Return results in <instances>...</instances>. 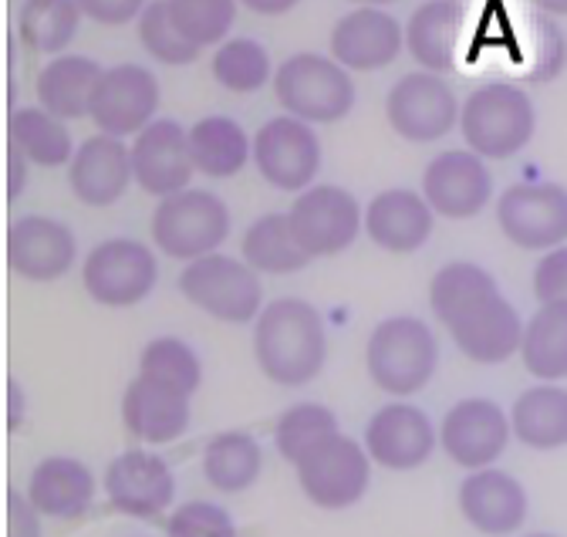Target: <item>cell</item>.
I'll return each mask as SVG.
<instances>
[{
	"label": "cell",
	"mask_w": 567,
	"mask_h": 537,
	"mask_svg": "<svg viewBox=\"0 0 567 537\" xmlns=\"http://www.w3.org/2000/svg\"><path fill=\"white\" fill-rule=\"evenodd\" d=\"M254 362L280 389H301L328 365V328L305 298H277L254 321Z\"/></svg>",
	"instance_id": "cell-1"
},
{
	"label": "cell",
	"mask_w": 567,
	"mask_h": 537,
	"mask_svg": "<svg viewBox=\"0 0 567 537\" xmlns=\"http://www.w3.org/2000/svg\"><path fill=\"white\" fill-rule=\"evenodd\" d=\"M365 369L375 389L392 399H409L433 382L440 369L436 331L415 314L382 318L365 342Z\"/></svg>",
	"instance_id": "cell-2"
},
{
	"label": "cell",
	"mask_w": 567,
	"mask_h": 537,
	"mask_svg": "<svg viewBox=\"0 0 567 537\" xmlns=\"http://www.w3.org/2000/svg\"><path fill=\"white\" fill-rule=\"evenodd\" d=\"M537 128L534 102L511 82H489L476 89L460 109V132L466 149L483 159H514L527 149Z\"/></svg>",
	"instance_id": "cell-3"
},
{
	"label": "cell",
	"mask_w": 567,
	"mask_h": 537,
	"mask_svg": "<svg viewBox=\"0 0 567 537\" xmlns=\"http://www.w3.org/2000/svg\"><path fill=\"white\" fill-rule=\"evenodd\" d=\"M274 99L280 109L308 122V125H334L354 109V79L344 64H338L331 54L301 51L280 61L274 72Z\"/></svg>",
	"instance_id": "cell-4"
},
{
	"label": "cell",
	"mask_w": 567,
	"mask_h": 537,
	"mask_svg": "<svg viewBox=\"0 0 567 537\" xmlns=\"http://www.w3.org/2000/svg\"><path fill=\"white\" fill-rule=\"evenodd\" d=\"M176 285L193 308L224 324H250L264 311L260 275L244 257H230L224 250L186 264Z\"/></svg>",
	"instance_id": "cell-5"
},
{
	"label": "cell",
	"mask_w": 567,
	"mask_h": 537,
	"mask_svg": "<svg viewBox=\"0 0 567 537\" xmlns=\"http://www.w3.org/2000/svg\"><path fill=\"white\" fill-rule=\"evenodd\" d=\"M230 210L209 189H183L156 204L150 220L153 244L183 264H193L206 254H217L230 237Z\"/></svg>",
	"instance_id": "cell-6"
},
{
	"label": "cell",
	"mask_w": 567,
	"mask_h": 537,
	"mask_svg": "<svg viewBox=\"0 0 567 537\" xmlns=\"http://www.w3.org/2000/svg\"><path fill=\"white\" fill-rule=\"evenodd\" d=\"M372 456L362 440L334 433L295 463L298 487L318 510H348L372 487Z\"/></svg>",
	"instance_id": "cell-7"
},
{
	"label": "cell",
	"mask_w": 567,
	"mask_h": 537,
	"mask_svg": "<svg viewBox=\"0 0 567 537\" xmlns=\"http://www.w3.org/2000/svg\"><path fill=\"white\" fill-rule=\"evenodd\" d=\"M82 285L102 308H135L159 285V260L135 237H109L82 260Z\"/></svg>",
	"instance_id": "cell-8"
},
{
	"label": "cell",
	"mask_w": 567,
	"mask_h": 537,
	"mask_svg": "<svg viewBox=\"0 0 567 537\" xmlns=\"http://www.w3.org/2000/svg\"><path fill=\"white\" fill-rule=\"evenodd\" d=\"M288 220L301 250L311 260L344 254L365 230L362 204L354 199V193L334 183H315L305 193H298L288 210Z\"/></svg>",
	"instance_id": "cell-9"
},
{
	"label": "cell",
	"mask_w": 567,
	"mask_h": 537,
	"mask_svg": "<svg viewBox=\"0 0 567 537\" xmlns=\"http://www.w3.org/2000/svg\"><path fill=\"white\" fill-rule=\"evenodd\" d=\"M102 490L112 510L135 517V520H156L173 510L176 500V474L150 446H135L109 459Z\"/></svg>",
	"instance_id": "cell-10"
},
{
	"label": "cell",
	"mask_w": 567,
	"mask_h": 537,
	"mask_svg": "<svg viewBox=\"0 0 567 537\" xmlns=\"http://www.w3.org/2000/svg\"><path fill=\"white\" fill-rule=\"evenodd\" d=\"M514 440L511 413H504L501 402L486 395H466L446 410L440 423V450L463 466L466 474L473 469L496 466Z\"/></svg>",
	"instance_id": "cell-11"
},
{
	"label": "cell",
	"mask_w": 567,
	"mask_h": 537,
	"mask_svg": "<svg viewBox=\"0 0 567 537\" xmlns=\"http://www.w3.org/2000/svg\"><path fill=\"white\" fill-rule=\"evenodd\" d=\"M496 224L520 250H554L567 244V186L514 183L496 199Z\"/></svg>",
	"instance_id": "cell-12"
},
{
	"label": "cell",
	"mask_w": 567,
	"mask_h": 537,
	"mask_svg": "<svg viewBox=\"0 0 567 537\" xmlns=\"http://www.w3.org/2000/svg\"><path fill=\"white\" fill-rule=\"evenodd\" d=\"M460 109L456 92L433 72L402 75L385 99V118L405 143H440L460 125Z\"/></svg>",
	"instance_id": "cell-13"
},
{
	"label": "cell",
	"mask_w": 567,
	"mask_h": 537,
	"mask_svg": "<svg viewBox=\"0 0 567 537\" xmlns=\"http://www.w3.org/2000/svg\"><path fill=\"white\" fill-rule=\"evenodd\" d=\"M362 443L375 466L392 469V474H409V469L430 463V456L440 450V426L415 402L395 399L372 413Z\"/></svg>",
	"instance_id": "cell-14"
},
{
	"label": "cell",
	"mask_w": 567,
	"mask_h": 537,
	"mask_svg": "<svg viewBox=\"0 0 567 537\" xmlns=\"http://www.w3.org/2000/svg\"><path fill=\"white\" fill-rule=\"evenodd\" d=\"M254 166L274 189L305 193L321 169V143L315 128L295 115L267 118L254 132Z\"/></svg>",
	"instance_id": "cell-15"
},
{
	"label": "cell",
	"mask_w": 567,
	"mask_h": 537,
	"mask_svg": "<svg viewBox=\"0 0 567 537\" xmlns=\"http://www.w3.org/2000/svg\"><path fill=\"white\" fill-rule=\"evenodd\" d=\"M159 109V82L150 69L142 64H112L102 72L95 95H92V112L89 118L95 122L99 132L115 140L138 136L142 128L156 122Z\"/></svg>",
	"instance_id": "cell-16"
},
{
	"label": "cell",
	"mask_w": 567,
	"mask_h": 537,
	"mask_svg": "<svg viewBox=\"0 0 567 537\" xmlns=\"http://www.w3.org/2000/svg\"><path fill=\"white\" fill-rule=\"evenodd\" d=\"M422 196L443 220H473L493 199V176L483 156L470 149H446L422 173Z\"/></svg>",
	"instance_id": "cell-17"
},
{
	"label": "cell",
	"mask_w": 567,
	"mask_h": 537,
	"mask_svg": "<svg viewBox=\"0 0 567 537\" xmlns=\"http://www.w3.org/2000/svg\"><path fill=\"white\" fill-rule=\"evenodd\" d=\"M4 250L11 271L31 285L61 281L79 260V240L71 234V227L44 214L18 217L8 227Z\"/></svg>",
	"instance_id": "cell-18"
},
{
	"label": "cell",
	"mask_w": 567,
	"mask_h": 537,
	"mask_svg": "<svg viewBox=\"0 0 567 537\" xmlns=\"http://www.w3.org/2000/svg\"><path fill=\"white\" fill-rule=\"evenodd\" d=\"M456 504L463 520L486 537H511L527 524L530 497L527 487L501 466L473 469L460 481Z\"/></svg>",
	"instance_id": "cell-19"
},
{
	"label": "cell",
	"mask_w": 567,
	"mask_h": 537,
	"mask_svg": "<svg viewBox=\"0 0 567 537\" xmlns=\"http://www.w3.org/2000/svg\"><path fill=\"white\" fill-rule=\"evenodd\" d=\"M128 149L132 176L142 193L166 199L189 189V179L196 173L189 153V128H183L176 118H156L138 132Z\"/></svg>",
	"instance_id": "cell-20"
},
{
	"label": "cell",
	"mask_w": 567,
	"mask_h": 537,
	"mask_svg": "<svg viewBox=\"0 0 567 537\" xmlns=\"http://www.w3.org/2000/svg\"><path fill=\"white\" fill-rule=\"evenodd\" d=\"M524 318L520 311L496 291L446 324L453 345L476 365H504L520 355L524 345Z\"/></svg>",
	"instance_id": "cell-21"
},
{
	"label": "cell",
	"mask_w": 567,
	"mask_h": 537,
	"mask_svg": "<svg viewBox=\"0 0 567 537\" xmlns=\"http://www.w3.org/2000/svg\"><path fill=\"white\" fill-rule=\"evenodd\" d=\"M193 423V395L135 375L122 392V426L132 440L146 446L176 443Z\"/></svg>",
	"instance_id": "cell-22"
},
{
	"label": "cell",
	"mask_w": 567,
	"mask_h": 537,
	"mask_svg": "<svg viewBox=\"0 0 567 537\" xmlns=\"http://www.w3.org/2000/svg\"><path fill=\"white\" fill-rule=\"evenodd\" d=\"M328 44L348 72H382L405 48V28L382 8H354L338 18Z\"/></svg>",
	"instance_id": "cell-23"
},
{
	"label": "cell",
	"mask_w": 567,
	"mask_h": 537,
	"mask_svg": "<svg viewBox=\"0 0 567 537\" xmlns=\"http://www.w3.org/2000/svg\"><path fill=\"white\" fill-rule=\"evenodd\" d=\"M28 500L38 507L41 517L51 520H79L92 510L99 481L92 466L79 456H44L31 466L28 484H24Z\"/></svg>",
	"instance_id": "cell-24"
},
{
	"label": "cell",
	"mask_w": 567,
	"mask_h": 537,
	"mask_svg": "<svg viewBox=\"0 0 567 537\" xmlns=\"http://www.w3.org/2000/svg\"><path fill=\"white\" fill-rule=\"evenodd\" d=\"M135 183L132 176V149L115 140V136H89L79 149L75 159L68 166V186L75 193L79 204L85 207H112L125 196V189Z\"/></svg>",
	"instance_id": "cell-25"
},
{
	"label": "cell",
	"mask_w": 567,
	"mask_h": 537,
	"mask_svg": "<svg viewBox=\"0 0 567 537\" xmlns=\"http://www.w3.org/2000/svg\"><path fill=\"white\" fill-rule=\"evenodd\" d=\"M436 214L425 196L405 186L382 189L365 207V237L389 254H415L433 237Z\"/></svg>",
	"instance_id": "cell-26"
},
{
	"label": "cell",
	"mask_w": 567,
	"mask_h": 537,
	"mask_svg": "<svg viewBox=\"0 0 567 537\" xmlns=\"http://www.w3.org/2000/svg\"><path fill=\"white\" fill-rule=\"evenodd\" d=\"M466 24V8L460 0H425L405 24V51L422 72L446 75L456 69V51Z\"/></svg>",
	"instance_id": "cell-27"
},
{
	"label": "cell",
	"mask_w": 567,
	"mask_h": 537,
	"mask_svg": "<svg viewBox=\"0 0 567 537\" xmlns=\"http://www.w3.org/2000/svg\"><path fill=\"white\" fill-rule=\"evenodd\" d=\"M102 64L85 54H58L38 75V105L61 122L89 118L92 95L102 79Z\"/></svg>",
	"instance_id": "cell-28"
},
{
	"label": "cell",
	"mask_w": 567,
	"mask_h": 537,
	"mask_svg": "<svg viewBox=\"0 0 567 537\" xmlns=\"http://www.w3.org/2000/svg\"><path fill=\"white\" fill-rule=\"evenodd\" d=\"M514 440L527 450L550 453L567 446V389L560 382H537L511 406Z\"/></svg>",
	"instance_id": "cell-29"
},
{
	"label": "cell",
	"mask_w": 567,
	"mask_h": 537,
	"mask_svg": "<svg viewBox=\"0 0 567 537\" xmlns=\"http://www.w3.org/2000/svg\"><path fill=\"white\" fill-rule=\"evenodd\" d=\"M189 153L199 176L230 179L254 159V140L230 115H206L189 125Z\"/></svg>",
	"instance_id": "cell-30"
},
{
	"label": "cell",
	"mask_w": 567,
	"mask_h": 537,
	"mask_svg": "<svg viewBox=\"0 0 567 537\" xmlns=\"http://www.w3.org/2000/svg\"><path fill=\"white\" fill-rule=\"evenodd\" d=\"M203 477L213 490L220 494H244L264 474V450L244 430H224L209 436L203 446Z\"/></svg>",
	"instance_id": "cell-31"
},
{
	"label": "cell",
	"mask_w": 567,
	"mask_h": 537,
	"mask_svg": "<svg viewBox=\"0 0 567 537\" xmlns=\"http://www.w3.org/2000/svg\"><path fill=\"white\" fill-rule=\"evenodd\" d=\"M8 146L21 149L28 163L41 169L71 166L79 149L71 143L68 125L41 105H24L8 115Z\"/></svg>",
	"instance_id": "cell-32"
},
{
	"label": "cell",
	"mask_w": 567,
	"mask_h": 537,
	"mask_svg": "<svg viewBox=\"0 0 567 537\" xmlns=\"http://www.w3.org/2000/svg\"><path fill=\"white\" fill-rule=\"evenodd\" d=\"M240 257L254 267L257 275H298L311 264V257L301 250L288 214H264L257 217L240 240Z\"/></svg>",
	"instance_id": "cell-33"
},
{
	"label": "cell",
	"mask_w": 567,
	"mask_h": 537,
	"mask_svg": "<svg viewBox=\"0 0 567 537\" xmlns=\"http://www.w3.org/2000/svg\"><path fill=\"white\" fill-rule=\"evenodd\" d=\"M520 362L537 382H564L567 379V304H540L527 328Z\"/></svg>",
	"instance_id": "cell-34"
},
{
	"label": "cell",
	"mask_w": 567,
	"mask_h": 537,
	"mask_svg": "<svg viewBox=\"0 0 567 537\" xmlns=\"http://www.w3.org/2000/svg\"><path fill=\"white\" fill-rule=\"evenodd\" d=\"M79 0H24L18 11V38L34 54H64L82 24Z\"/></svg>",
	"instance_id": "cell-35"
},
{
	"label": "cell",
	"mask_w": 567,
	"mask_h": 537,
	"mask_svg": "<svg viewBox=\"0 0 567 537\" xmlns=\"http://www.w3.org/2000/svg\"><path fill=\"white\" fill-rule=\"evenodd\" d=\"M496 291L501 288H496V278L486 271V267H480L473 260H450L430 281V308L446 328L460 314H466L473 304H480L483 298H489Z\"/></svg>",
	"instance_id": "cell-36"
},
{
	"label": "cell",
	"mask_w": 567,
	"mask_h": 537,
	"mask_svg": "<svg viewBox=\"0 0 567 537\" xmlns=\"http://www.w3.org/2000/svg\"><path fill=\"white\" fill-rule=\"evenodd\" d=\"M274 64L260 41L254 38H230L213 54V79L220 89L234 95H254L267 82H274Z\"/></svg>",
	"instance_id": "cell-37"
},
{
	"label": "cell",
	"mask_w": 567,
	"mask_h": 537,
	"mask_svg": "<svg viewBox=\"0 0 567 537\" xmlns=\"http://www.w3.org/2000/svg\"><path fill=\"white\" fill-rule=\"evenodd\" d=\"M334 433H341L334 410H328L324 402H295L274 423V446L295 466L305 453H311Z\"/></svg>",
	"instance_id": "cell-38"
},
{
	"label": "cell",
	"mask_w": 567,
	"mask_h": 537,
	"mask_svg": "<svg viewBox=\"0 0 567 537\" xmlns=\"http://www.w3.org/2000/svg\"><path fill=\"white\" fill-rule=\"evenodd\" d=\"M138 375L173 385L186 395H196L203 385V359L199 352L176 334H159L138 352Z\"/></svg>",
	"instance_id": "cell-39"
},
{
	"label": "cell",
	"mask_w": 567,
	"mask_h": 537,
	"mask_svg": "<svg viewBox=\"0 0 567 537\" xmlns=\"http://www.w3.org/2000/svg\"><path fill=\"white\" fill-rule=\"evenodd\" d=\"M240 0H166L173 24L183 31L186 41L203 48H220L230 41V28L237 21Z\"/></svg>",
	"instance_id": "cell-40"
},
{
	"label": "cell",
	"mask_w": 567,
	"mask_h": 537,
	"mask_svg": "<svg viewBox=\"0 0 567 537\" xmlns=\"http://www.w3.org/2000/svg\"><path fill=\"white\" fill-rule=\"evenodd\" d=\"M135 28H138V44L146 48V54L156 58L159 64L183 69V64H193L199 58V48L193 41H186L183 31L173 24L166 0H153V4L142 11V18L135 21Z\"/></svg>",
	"instance_id": "cell-41"
},
{
	"label": "cell",
	"mask_w": 567,
	"mask_h": 537,
	"mask_svg": "<svg viewBox=\"0 0 567 537\" xmlns=\"http://www.w3.org/2000/svg\"><path fill=\"white\" fill-rule=\"evenodd\" d=\"M166 537H237V520L217 500H186L166 517Z\"/></svg>",
	"instance_id": "cell-42"
},
{
	"label": "cell",
	"mask_w": 567,
	"mask_h": 537,
	"mask_svg": "<svg viewBox=\"0 0 567 537\" xmlns=\"http://www.w3.org/2000/svg\"><path fill=\"white\" fill-rule=\"evenodd\" d=\"M530 61H527V82H554L567 61V41L547 14L530 18Z\"/></svg>",
	"instance_id": "cell-43"
},
{
	"label": "cell",
	"mask_w": 567,
	"mask_h": 537,
	"mask_svg": "<svg viewBox=\"0 0 567 537\" xmlns=\"http://www.w3.org/2000/svg\"><path fill=\"white\" fill-rule=\"evenodd\" d=\"M534 295L540 304H567V244L547 250L534 267Z\"/></svg>",
	"instance_id": "cell-44"
},
{
	"label": "cell",
	"mask_w": 567,
	"mask_h": 537,
	"mask_svg": "<svg viewBox=\"0 0 567 537\" xmlns=\"http://www.w3.org/2000/svg\"><path fill=\"white\" fill-rule=\"evenodd\" d=\"M82 4V14L92 18L95 24L102 28H122V24H132L142 18L153 0H79Z\"/></svg>",
	"instance_id": "cell-45"
},
{
	"label": "cell",
	"mask_w": 567,
	"mask_h": 537,
	"mask_svg": "<svg viewBox=\"0 0 567 537\" xmlns=\"http://www.w3.org/2000/svg\"><path fill=\"white\" fill-rule=\"evenodd\" d=\"M8 537H44L41 514L24 490H8Z\"/></svg>",
	"instance_id": "cell-46"
},
{
	"label": "cell",
	"mask_w": 567,
	"mask_h": 537,
	"mask_svg": "<svg viewBox=\"0 0 567 537\" xmlns=\"http://www.w3.org/2000/svg\"><path fill=\"white\" fill-rule=\"evenodd\" d=\"M28 156L14 146H8V199L14 204V199L24 193V183H28Z\"/></svg>",
	"instance_id": "cell-47"
},
{
	"label": "cell",
	"mask_w": 567,
	"mask_h": 537,
	"mask_svg": "<svg viewBox=\"0 0 567 537\" xmlns=\"http://www.w3.org/2000/svg\"><path fill=\"white\" fill-rule=\"evenodd\" d=\"M24 413H28V399H24V389L18 379H8V430H21L24 423Z\"/></svg>",
	"instance_id": "cell-48"
},
{
	"label": "cell",
	"mask_w": 567,
	"mask_h": 537,
	"mask_svg": "<svg viewBox=\"0 0 567 537\" xmlns=\"http://www.w3.org/2000/svg\"><path fill=\"white\" fill-rule=\"evenodd\" d=\"M240 4H244L247 11L260 14V18H280V14L295 11V8L301 4V0H240Z\"/></svg>",
	"instance_id": "cell-49"
},
{
	"label": "cell",
	"mask_w": 567,
	"mask_h": 537,
	"mask_svg": "<svg viewBox=\"0 0 567 537\" xmlns=\"http://www.w3.org/2000/svg\"><path fill=\"white\" fill-rule=\"evenodd\" d=\"M534 8L547 18H567V0H534Z\"/></svg>",
	"instance_id": "cell-50"
},
{
	"label": "cell",
	"mask_w": 567,
	"mask_h": 537,
	"mask_svg": "<svg viewBox=\"0 0 567 537\" xmlns=\"http://www.w3.org/2000/svg\"><path fill=\"white\" fill-rule=\"evenodd\" d=\"M351 4H359V8H385V4H395V0H351Z\"/></svg>",
	"instance_id": "cell-51"
},
{
	"label": "cell",
	"mask_w": 567,
	"mask_h": 537,
	"mask_svg": "<svg viewBox=\"0 0 567 537\" xmlns=\"http://www.w3.org/2000/svg\"><path fill=\"white\" fill-rule=\"evenodd\" d=\"M524 537H560V534H547V530H534V534H524Z\"/></svg>",
	"instance_id": "cell-52"
}]
</instances>
